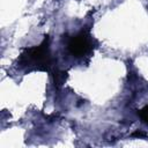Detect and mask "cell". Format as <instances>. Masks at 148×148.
I'll return each mask as SVG.
<instances>
[{
	"mask_svg": "<svg viewBox=\"0 0 148 148\" xmlns=\"http://www.w3.org/2000/svg\"><path fill=\"white\" fill-rule=\"evenodd\" d=\"M66 77H67V73H65V72H57V73H54V84L57 87H60L65 82Z\"/></svg>",
	"mask_w": 148,
	"mask_h": 148,
	"instance_id": "obj_2",
	"label": "cell"
},
{
	"mask_svg": "<svg viewBox=\"0 0 148 148\" xmlns=\"http://www.w3.org/2000/svg\"><path fill=\"white\" fill-rule=\"evenodd\" d=\"M138 114H139V117L141 118V120L148 125V105L145 106L143 109H141V110L138 112Z\"/></svg>",
	"mask_w": 148,
	"mask_h": 148,
	"instance_id": "obj_3",
	"label": "cell"
},
{
	"mask_svg": "<svg viewBox=\"0 0 148 148\" xmlns=\"http://www.w3.org/2000/svg\"><path fill=\"white\" fill-rule=\"evenodd\" d=\"M89 49H90V40L84 32H81L72 37L68 42V50L75 57L83 56Z\"/></svg>",
	"mask_w": 148,
	"mask_h": 148,
	"instance_id": "obj_1",
	"label": "cell"
},
{
	"mask_svg": "<svg viewBox=\"0 0 148 148\" xmlns=\"http://www.w3.org/2000/svg\"><path fill=\"white\" fill-rule=\"evenodd\" d=\"M132 136H134V138H146L147 134L145 132H142V131H136V132H134L132 134Z\"/></svg>",
	"mask_w": 148,
	"mask_h": 148,
	"instance_id": "obj_4",
	"label": "cell"
}]
</instances>
